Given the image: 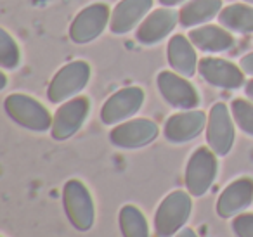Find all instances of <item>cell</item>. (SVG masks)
<instances>
[{"instance_id": "6da1fadb", "label": "cell", "mask_w": 253, "mask_h": 237, "mask_svg": "<svg viewBox=\"0 0 253 237\" xmlns=\"http://www.w3.org/2000/svg\"><path fill=\"white\" fill-rule=\"evenodd\" d=\"M193 211L191 194L184 191H173L163 198L155 213V230L158 237H173L184 229Z\"/></svg>"}, {"instance_id": "7a4b0ae2", "label": "cell", "mask_w": 253, "mask_h": 237, "mask_svg": "<svg viewBox=\"0 0 253 237\" xmlns=\"http://www.w3.org/2000/svg\"><path fill=\"white\" fill-rule=\"evenodd\" d=\"M4 109L7 116L19 126L32 132H47L52 128V119L49 109L37 99L26 94H11L5 97Z\"/></svg>"}, {"instance_id": "3957f363", "label": "cell", "mask_w": 253, "mask_h": 237, "mask_svg": "<svg viewBox=\"0 0 253 237\" xmlns=\"http://www.w3.org/2000/svg\"><path fill=\"white\" fill-rule=\"evenodd\" d=\"M63 206L66 218L80 232H87L92 229L95 220V206L90 191L84 182L68 180L63 187Z\"/></svg>"}, {"instance_id": "277c9868", "label": "cell", "mask_w": 253, "mask_h": 237, "mask_svg": "<svg viewBox=\"0 0 253 237\" xmlns=\"http://www.w3.org/2000/svg\"><path fill=\"white\" fill-rule=\"evenodd\" d=\"M88 80H90L88 63H85V61L68 63L50 80L49 88H47V99L52 104H61V102L70 101L87 87Z\"/></svg>"}, {"instance_id": "5b68a950", "label": "cell", "mask_w": 253, "mask_h": 237, "mask_svg": "<svg viewBox=\"0 0 253 237\" xmlns=\"http://www.w3.org/2000/svg\"><path fill=\"white\" fill-rule=\"evenodd\" d=\"M218 163L217 154L210 147H198L191 154L189 161L186 164V180L187 192L194 198H201L208 192V189L213 185L217 178Z\"/></svg>"}, {"instance_id": "8992f818", "label": "cell", "mask_w": 253, "mask_h": 237, "mask_svg": "<svg viewBox=\"0 0 253 237\" xmlns=\"http://www.w3.org/2000/svg\"><path fill=\"white\" fill-rule=\"evenodd\" d=\"M234 118L224 102L210 109L207 123V144L217 156H225L234 146Z\"/></svg>"}, {"instance_id": "52a82bcc", "label": "cell", "mask_w": 253, "mask_h": 237, "mask_svg": "<svg viewBox=\"0 0 253 237\" xmlns=\"http://www.w3.org/2000/svg\"><path fill=\"white\" fill-rule=\"evenodd\" d=\"M160 128L149 118H134L118 123L109 132V142L120 149H139L156 140Z\"/></svg>"}, {"instance_id": "ba28073f", "label": "cell", "mask_w": 253, "mask_h": 237, "mask_svg": "<svg viewBox=\"0 0 253 237\" xmlns=\"http://www.w3.org/2000/svg\"><path fill=\"white\" fill-rule=\"evenodd\" d=\"M144 90L141 87H125L115 92L102 104L101 121L104 125H118L126 121L139 113V109L144 104Z\"/></svg>"}, {"instance_id": "9c48e42d", "label": "cell", "mask_w": 253, "mask_h": 237, "mask_svg": "<svg viewBox=\"0 0 253 237\" xmlns=\"http://www.w3.org/2000/svg\"><path fill=\"white\" fill-rule=\"evenodd\" d=\"M88 111H90V101L85 95L73 97L64 102L54 115L52 128H50L52 139L66 140L70 137H73L84 126Z\"/></svg>"}, {"instance_id": "30bf717a", "label": "cell", "mask_w": 253, "mask_h": 237, "mask_svg": "<svg viewBox=\"0 0 253 237\" xmlns=\"http://www.w3.org/2000/svg\"><path fill=\"white\" fill-rule=\"evenodd\" d=\"M158 83V90L162 97L175 109H194L200 104V95L194 85L189 80L179 73H172V71H162L156 78Z\"/></svg>"}, {"instance_id": "8fae6325", "label": "cell", "mask_w": 253, "mask_h": 237, "mask_svg": "<svg viewBox=\"0 0 253 237\" xmlns=\"http://www.w3.org/2000/svg\"><path fill=\"white\" fill-rule=\"evenodd\" d=\"M109 19H111V12H109L108 4L97 2V4L87 5L73 19V25L70 28V39L75 43L92 42L104 32L106 26H109Z\"/></svg>"}, {"instance_id": "7c38bea8", "label": "cell", "mask_w": 253, "mask_h": 237, "mask_svg": "<svg viewBox=\"0 0 253 237\" xmlns=\"http://www.w3.org/2000/svg\"><path fill=\"white\" fill-rule=\"evenodd\" d=\"M207 115L200 109H187L172 115L165 121L163 135L172 144H184L196 139L207 128Z\"/></svg>"}, {"instance_id": "4fadbf2b", "label": "cell", "mask_w": 253, "mask_h": 237, "mask_svg": "<svg viewBox=\"0 0 253 237\" xmlns=\"http://www.w3.org/2000/svg\"><path fill=\"white\" fill-rule=\"evenodd\" d=\"M198 71L205 81L218 88L234 90L245 83V71L231 61L218 57H203L198 63Z\"/></svg>"}, {"instance_id": "5bb4252c", "label": "cell", "mask_w": 253, "mask_h": 237, "mask_svg": "<svg viewBox=\"0 0 253 237\" xmlns=\"http://www.w3.org/2000/svg\"><path fill=\"white\" fill-rule=\"evenodd\" d=\"M253 202V178L241 177L231 182L217 199V215L220 218H234Z\"/></svg>"}, {"instance_id": "9a60e30c", "label": "cell", "mask_w": 253, "mask_h": 237, "mask_svg": "<svg viewBox=\"0 0 253 237\" xmlns=\"http://www.w3.org/2000/svg\"><path fill=\"white\" fill-rule=\"evenodd\" d=\"M179 21V14L169 7H160L153 11L144 21L139 25L135 39L144 45H155L173 32Z\"/></svg>"}, {"instance_id": "2e32d148", "label": "cell", "mask_w": 253, "mask_h": 237, "mask_svg": "<svg viewBox=\"0 0 253 237\" xmlns=\"http://www.w3.org/2000/svg\"><path fill=\"white\" fill-rule=\"evenodd\" d=\"M153 0H122L116 4L109 19V30L115 35H125L132 32L144 19L151 9Z\"/></svg>"}, {"instance_id": "e0dca14e", "label": "cell", "mask_w": 253, "mask_h": 237, "mask_svg": "<svg viewBox=\"0 0 253 237\" xmlns=\"http://www.w3.org/2000/svg\"><path fill=\"white\" fill-rule=\"evenodd\" d=\"M169 64L175 73L189 78L198 70V57L189 37L175 35L169 42Z\"/></svg>"}, {"instance_id": "ac0fdd59", "label": "cell", "mask_w": 253, "mask_h": 237, "mask_svg": "<svg viewBox=\"0 0 253 237\" xmlns=\"http://www.w3.org/2000/svg\"><path fill=\"white\" fill-rule=\"evenodd\" d=\"M189 40L196 49L203 52H224L234 45L232 35L224 26L207 25L189 32Z\"/></svg>"}, {"instance_id": "d6986e66", "label": "cell", "mask_w": 253, "mask_h": 237, "mask_svg": "<svg viewBox=\"0 0 253 237\" xmlns=\"http://www.w3.org/2000/svg\"><path fill=\"white\" fill-rule=\"evenodd\" d=\"M222 11V0H191L180 9L179 21L184 28L203 25Z\"/></svg>"}, {"instance_id": "ffe728a7", "label": "cell", "mask_w": 253, "mask_h": 237, "mask_svg": "<svg viewBox=\"0 0 253 237\" xmlns=\"http://www.w3.org/2000/svg\"><path fill=\"white\" fill-rule=\"evenodd\" d=\"M218 23L225 30L236 33L253 32V7L245 4H231L224 7L218 14Z\"/></svg>"}, {"instance_id": "44dd1931", "label": "cell", "mask_w": 253, "mask_h": 237, "mask_svg": "<svg viewBox=\"0 0 253 237\" xmlns=\"http://www.w3.org/2000/svg\"><path fill=\"white\" fill-rule=\"evenodd\" d=\"M118 225L123 237H149V223L144 213L134 204H125L118 213Z\"/></svg>"}, {"instance_id": "7402d4cb", "label": "cell", "mask_w": 253, "mask_h": 237, "mask_svg": "<svg viewBox=\"0 0 253 237\" xmlns=\"http://www.w3.org/2000/svg\"><path fill=\"white\" fill-rule=\"evenodd\" d=\"M21 63V52L16 40L7 30H0V66L4 70H16Z\"/></svg>"}, {"instance_id": "603a6c76", "label": "cell", "mask_w": 253, "mask_h": 237, "mask_svg": "<svg viewBox=\"0 0 253 237\" xmlns=\"http://www.w3.org/2000/svg\"><path fill=\"white\" fill-rule=\"evenodd\" d=\"M231 113L236 125L246 133L253 137V104L245 99H234L231 104Z\"/></svg>"}, {"instance_id": "cb8c5ba5", "label": "cell", "mask_w": 253, "mask_h": 237, "mask_svg": "<svg viewBox=\"0 0 253 237\" xmlns=\"http://www.w3.org/2000/svg\"><path fill=\"white\" fill-rule=\"evenodd\" d=\"M231 229L236 237H253V213H239L234 216Z\"/></svg>"}, {"instance_id": "d4e9b609", "label": "cell", "mask_w": 253, "mask_h": 237, "mask_svg": "<svg viewBox=\"0 0 253 237\" xmlns=\"http://www.w3.org/2000/svg\"><path fill=\"white\" fill-rule=\"evenodd\" d=\"M239 68H241L246 75L253 77V52H250V54H246V56L241 57V61H239Z\"/></svg>"}, {"instance_id": "484cf974", "label": "cell", "mask_w": 253, "mask_h": 237, "mask_svg": "<svg viewBox=\"0 0 253 237\" xmlns=\"http://www.w3.org/2000/svg\"><path fill=\"white\" fill-rule=\"evenodd\" d=\"M173 237H198V234L194 232L193 229H189V227H184V229L179 230Z\"/></svg>"}, {"instance_id": "4316f807", "label": "cell", "mask_w": 253, "mask_h": 237, "mask_svg": "<svg viewBox=\"0 0 253 237\" xmlns=\"http://www.w3.org/2000/svg\"><path fill=\"white\" fill-rule=\"evenodd\" d=\"M245 92H246V95L250 97V101L253 102V80H250L248 83L245 85Z\"/></svg>"}, {"instance_id": "83f0119b", "label": "cell", "mask_w": 253, "mask_h": 237, "mask_svg": "<svg viewBox=\"0 0 253 237\" xmlns=\"http://www.w3.org/2000/svg\"><path fill=\"white\" fill-rule=\"evenodd\" d=\"M180 2H184V0H160V4H162L163 7H172V5H177V4H180Z\"/></svg>"}, {"instance_id": "f1b7e54d", "label": "cell", "mask_w": 253, "mask_h": 237, "mask_svg": "<svg viewBox=\"0 0 253 237\" xmlns=\"http://www.w3.org/2000/svg\"><path fill=\"white\" fill-rule=\"evenodd\" d=\"M0 88H4L5 87V75H0Z\"/></svg>"}, {"instance_id": "f546056e", "label": "cell", "mask_w": 253, "mask_h": 237, "mask_svg": "<svg viewBox=\"0 0 253 237\" xmlns=\"http://www.w3.org/2000/svg\"><path fill=\"white\" fill-rule=\"evenodd\" d=\"M245 2H250V4H253V0H245Z\"/></svg>"}]
</instances>
